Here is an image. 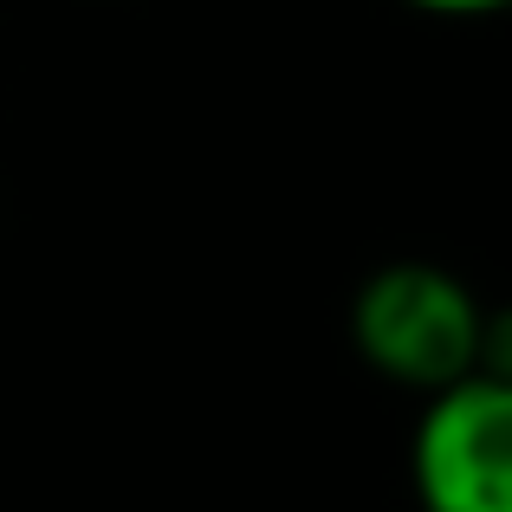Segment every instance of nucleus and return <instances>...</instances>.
Instances as JSON below:
<instances>
[{
  "mask_svg": "<svg viewBox=\"0 0 512 512\" xmlns=\"http://www.w3.org/2000/svg\"><path fill=\"white\" fill-rule=\"evenodd\" d=\"M402 7H422V13H500L512 0H402Z\"/></svg>",
  "mask_w": 512,
  "mask_h": 512,
  "instance_id": "20e7f679",
  "label": "nucleus"
},
{
  "mask_svg": "<svg viewBox=\"0 0 512 512\" xmlns=\"http://www.w3.org/2000/svg\"><path fill=\"white\" fill-rule=\"evenodd\" d=\"M422 512H512V383L461 376L422 402L409 441Z\"/></svg>",
  "mask_w": 512,
  "mask_h": 512,
  "instance_id": "f03ea898",
  "label": "nucleus"
},
{
  "mask_svg": "<svg viewBox=\"0 0 512 512\" xmlns=\"http://www.w3.org/2000/svg\"><path fill=\"white\" fill-rule=\"evenodd\" d=\"M480 376L512 383V305L487 312V325H480Z\"/></svg>",
  "mask_w": 512,
  "mask_h": 512,
  "instance_id": "7ed1b4c3",
  "label": "nucleus"
},
{
  "mask_svg": "<svg viewBox=\"0 0 512 512\" xmlns=\"http://www.w3.org/2000/svg\"><path fill=\"white\" fill-rule=\"evenodd\" d=\"M480 325H487V305L467 292V279L428 260L376 266L350 299L357 357L422 396L480 370Z\"/></svg>",
  "mask_w": 512,
  "mask_h": 512,
  "instance_id": "f257e3e1",
  "label": "nucleus"
}]
</instances>
